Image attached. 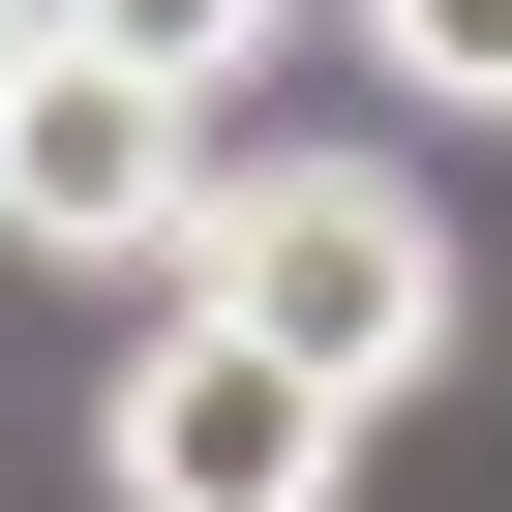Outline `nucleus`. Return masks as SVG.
<instances>
[{"mask_svg":"<svg viewBox=\"0 0 512 512\" xmlns=\"http://www.w3.org/2000/svg\"><path fill=\"white\" fill-rule=\"evenodd\" d=\"M181 302H211V332H272L302 392H362V422H392V392L452 362V211H422L392 151H241V181H211V241H181Z\"/></svg>","mask_w":512,"mask_h":512,"instance_id":"obj_1","label":"nucleus"},{"mask_svg":"<svg viewBox=\"0 0 512 512\" xmlns=\"http://www.w3.org/2000/svg\"><path fill=\"white\" fill-rule=\"evenodd\" d=\"M91 482H121V512H332V482H362V392H302L272 332L181 302V332L91 392Z\"/></svg>","mask_w":512,"mask_h":512,"instance_id":"obj_2","label":"nucleus"},{"mask_svg":"<svg viewBox=\"0 0 512 512\" xmlns=\"http://www.w3.org/2000/svg\"><path fill=\"white\" fill-rule=\"evenodd\" d=\"M211 121L181 91H121V61H31V121H0V241H31V272H181L211 241Z\"/></svg>","mask_w":512,"mask_h":512,"instance_id":"obj_3","label":"nucleus"},{"mask_svg":"<svg viewBox=\"0 0 512 512\" xmlns=\"http://www.w3.org/2000/svg\"><path fill=\"white\" fill-rule=\"evenodd\" d=\"M31 31H61V61H121V91H181V121H211V91H241V61H272V31H302V0H31Z\"/></svg>","mask_w":512,"mask_h":512,"instance_id":"obj_4","label":"nucleus"},{"mask_svg":"<svg viewBox=\"0 0 512 512\" xmlns=\"http://www.w3.org/2000/svg\"><path fill=\"white\" fill-rule=\"evenodd\" d=\"M362 61H392L422 121H512V0H362Z\"/></svg>","mask_w":512,"mask_h":512,"instance_id":"obj_5","label":"nucleus"},{"mask_svg":"<svg viewBox=\"0 0 512 512\" xmlns=\"http://www.w3.org/2000/svg\"><path fill=\"white\" fill-rule=\"evenodd\" d=\"M31 61H61V31H31V0H0V121H31Z\"/></svg>","mask_w":512,"mask_h":512,"instance_id":"obj_6","label":"nucleus"}]
</instances>
